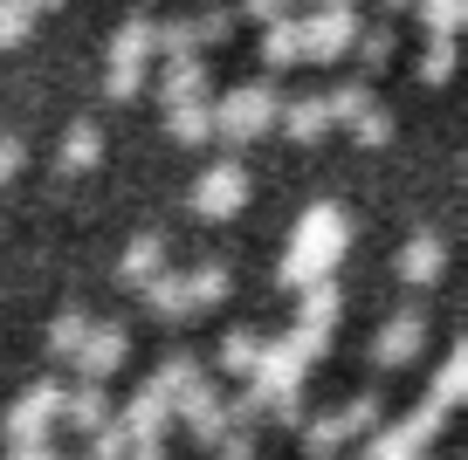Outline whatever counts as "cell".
<instances>
[{"mask_svg": "<svg viewBox=\"0 0 468 460\" xmlns=\"http://www.w3.org/2000/svg\"><path fill=\"white\" fill-rule=\"evenodd\" d=\"M276 103H282L276 83H241V89H228V97L214 103V138L255 144L262 131H276Z\"/></svg>", "mask_w": 468, "mask_h": 460, "instance_id": "2", "label": "cell"}, {"mask_svg": "<svg viewBox=\"0 0 468 460\" xmlns=\"http://www.w3.org/2000/svg\"><path fill=\"white\" fill-rule=\"evenodd\" d=\"M351 255V214L337 200H317L303 206V220L290 227V247H282L276 261V282L282 288H303V282H324V275H337Z\"/></svg>", "mask_w": 468, "mask_h": 460, "instance_id": "1", "label": "cell"}, {"mask_svg": "<svg viewBox=\"0 0 468 460\" xmlns=\"http://www.w3.org/2000/svg\"><path fill=\"white\" fill-rule=\"evenodd\" d=\"M124 358H132V330H124V323H97V317H90L83 344L69 350L76 378H117V364H124Z\"/></svg>", "mask_w": 468, "mask_h": 460, "instance_id": "9", "label": "cell"}, {"mask_svg": "<svg viewBox=\"0 0 468 460\" xmlns=\"http://www.w3.org/2000/svg\"><path fill=\"white\" fill-rule=\"evenodd\" d=\"M48 7H62V0H35V15H48Z\"/></svg>", "mask_w": 468, "mask_h": 460, "instance_id": "41", "label": "cell"}, {"mask_svg": "<svg viewBox=\"0 0 468 460\" xmlns=\"http://www.w3.org/2000/svg\"><path fill=\"white\" fill-rule=\"evenodd\" d=\"M21 165H28V144H21V138H0V186H7Z\"/></svg>", "mask_w": 468, "mask_h": 460, "instance_id": "37", "label": "cell"}, {"mask_svg": "<svg viewBox=\"0 0 468 460\" xmlns=\"http://www.w3.org/2000/svg\"><path fill=\"white\" fill-rule=\"evenodd\" d=\"M83 330H90V317H83V309H62V317L48 323V350H56V358L69 364V350L83 344Z\"/></svg>", "mask_w": 468, "mask_h": 460, "instance_id": "35", "label": "cell"}, {"mask_svg": "<svg viewBox=\"0 0 468 460\" xmlns=\"http://www.w3.org/2000/svg\"><path fill=\"white\" fill-rule=\"evenodd\" d=\"M454 62H462V42H454V35H434V42L420 48V83H448Z\"/></svg>", "mask_w": 468, "mask_h": 460, "instance_id": "27", "label": "cell"}, {"mask_svg": "<svg viewBox=\"0 0 468 460\" xmlns=\"http://www.w3.org/2000/svg\"><path fill=\"white\" fill-rule=\"evenodd\" d=\"M262 62H269V69H290V62H303V21H296V15L262 21Z\"/></svg>", "mask_w": 468, "mask_h": 460, "instance_id": "21", "label": "cell"}, {"mask_svg": "<svg viewBox=\"0 0 468 460\" xmlns=\"http://www.w3.org/2000/svg\"><path fill=\"white\" fill-rule=\"evenodd\" d=\"M249 193H255L249 165L241 159H214L200 179H193L186 206H193V220H234V214H249Z\"/></svg>", "mask_w": 468, "mask_h": 460, "instance_id": "3", "label": "cell"}, {"mask_svg": "<svg viewBox=\"0 0 468 460\" xmlns=\"http://www.w3.org/2000/svg\"><path fill=\"white\" fill-rule=\"evenodd\" d=\"M372 426H379V399L358 392V399H345L337 413L303 419V446H310V454H337V446H351L358 433H372Z\"/></svg>", "mask_w": 468, "mask_h": 460, "instance_id": "6", "label": "cell"}, {"mask_svg": "<svg viewBox=\"0 0 468 460\" xmlns=\"http://www.w3.org/2000/svg\"><path fill=\"white\" fill-rule=\"evenodd\" d=\"M241 15L249 21H282V15H296V0H241Z\"/></svg>", "mask_w": 468, "mask_h": 460, "instance_id": "38", "label": "cell"}, {"mask_svg": "<svg viewBox=\"0 0 468 460\" xmlns=\"http://www.w3.org/2000/svg\"><path fill=\"white\" fill-rule=\"evenodd\" d=\"M255 358H262V337H255V330H228V337H220V371H228V378H249Z\"/></svg>", "mask_w": 468, "mask_h": 460, "instance_id": "26", "label": "cell"}, {"mask_svg": "<svg viewBox=\"0 0 468 460\" xmlns=\"http://www.w3.org/2000/svg\"><path fill=\"white\" fill-rule=\"evenodd\" d=\"M399 426H407L420 446H434V440H441V426H448V405H441V399H420L407 419H399Z\"/></svg>", "mask_w": 468, "mask_h": 460, "instance_id": "30", "label": "cell"}, {"mask_svg": "<svg viewBox=\"0 0 468 460\" xmlns=\"http://www.w3.org/2000/svg\"><path fill=\"white\" fill-rule=\"evenodd\" d=\"M296 323L282 337H290L296 350H303V358H324V350H331V330H337V317H345V296H337V282L331 275H324V282H303L296 288Z\"/></svg>", "mask_w": 468, "mask_h": 460, "instance_id": "4", "label": "cell"}, {"mask_svg": "<svg viewBox=\"0 0 468 460\" xmlns=\"http://www.w3.org/2000/svg\"><path fill=\"white\" fill-rule=\"evenodd\" d=\"M97 159H103V131L90 124V117H76V124L62 131V144H56V172H62V179L97 172Z\"/></svg>", "mask_w": 468, "mask_h": 460, "instance_id": "13", "label": "cell"}, {"mask_svg": "<svg viewBox=\"0 0 468 460\" xmlns=\"http://www.w3.org/2000/svg\"><path fill=\"white\" fill-rule=\"evenodd\" d=\"M214 89V76H207L200 48L193 56H165V76H159V103H186V97H207Z\"/></svg>", "mask_w": 468, "mask_h": 460, "instance_id": "16", "label": "cell"}, {"mask_svg": "<svg viewBox=\"0 0 468 460\" xmlns=\"http://www.w3.org/2000/svg\"><path fill=\"white\" fill-rule=\"evenodd\" d=\"M386 7H413V0H386Z\"/></svg>", "mask_w": 468, "mask_h": 460, "instance_id": "42", "label": "cell"}, {"mask_svg": "<svg viewBox=\"0 0 468 460\" xmlns=\"http://www.w3.org/2000/svg\"><path fill=\"white\" fill-rule=\"evenodd\" d=\"M193 21V48H220L234 35V15L228 7H200V15H186Z\"/></svg>", "mask_w": 468, "mask_h": 460, "instance_id": "33", "label": "cell"}, {"mask_svg": "<svg viewBox=\"0 0 468 460\" xmlns=\"http://www.w3.org/2000/svg\"><path fill=\"white\" fill-rule=\"evenodd\" d=\"M462 392H468V344H454L448 358H441V371H434V385H427V399H441L454 413L462 405Z\"/></svg>", "mask_w": 468, "mask_h": 460, "instance_id": "23", "label": "cell"}, {"mask_svg": "<svg viewBox=\"0 0 468 460\" xmlns=\"http://www.w3.org/2000/svg\"><path fill=\"white\" fill-rule=\"evenodd\" d=\"M117 419H124V433H132V440H165V426H173V399H159L152 385H138L132 405H124Z\"/></svg>", "mask_w": 468, "mask_h": 460, "instance_id": "15", "label": "cell"}, {"mask_svg": "<svg viewBox=\"0 0 468 460\" xmlns=\"http://www.w3.org/2000/svg\"><path fill=\"white\" fill-rule=\"evenodd\" d=\"M303 21V62H337L351 56V35H358V7H310Z\"/></svg>", "mask_w": 468, "mask_h": 460, "instance_id": "8", "label": "cell"}, {"mask_svg": "<svg viewBox=\"0 0 468 460\" xmlns=\"http://www.w3.org/2000/svg\"><path fill=\"white\" fill-rule=\"evenodd\" d=\"M56 413H62V385L56 378H42V385H28L15 405H7V419H0V433H7V446H28V440H56Z\"/></svg>", "mask_w": 468, "mask_h": 460, "instance_id": "5", "label": "cell"}, {"mask_svg": "<svg viewBox=\"0 0 468 460\" xmlns=\"http://www.w3.org/2000/svg\"><path fill=\"white\" fill-rule=\"evenodd\" d=\"M310 7H358V0H310Z\"/></svg>", "mask_w": 468, "mask_h": 460, "instance_id": "40", "label": "cell"}, {"mask_svg": "<svg viewBox=\"0 0 468 460\" xmlns=\"http://www.w3.org/2000/svg\"><path fill=\"white\" fill-rule=\"evenodd\" d=\"M173 426H186V440H193V446H207V454H214V440L228 433V399L207 385V371L173 399Z\"/></svg>", "mask_w": 468, "mask_h": 460, "instance_id": "7", "label": "cell"}, {"mask_svg": "<svg viewBox=\"0 0 468 460\" xmlns=\"http://www.w3.org/2000/svg\"><path fill=\"white\" fill-rule=\"evenodd\" d=\"M103 97L111 103H138L145 97V69H103Z\"/></svg>", "mask_w": 468, "mask_h": 460, "instance_id": "36", "label": "cell"}, {"mask_svg": "<svg viewBox=\"0 0 468 460\" xmlns=\"http://www.w3.org/2000/svg\"><path fill=\"white\" fill-rule=\"evenodd\" d=\"M159 268H165V241H159V234H138V241L117 255V282H124V288H145Z\"/></svg>", "mask_w": 468, "mask_h": 460, "instance_id": "20", "label": "cell"}, {"mask_svg": "<svg viewBox=\"0 0 468 460\" xmlns=\"http://www.w3.org/2000/svg\"><path fill=\"white\" fill-rule=\"evenodd\" d=\"M138 7H145V0H138Z\"/></svg>", "mask_w": 468, "mask_h": 460, "instance_id": "44", "label": "cell"}, {"mask_svg": "<svg viewBox=\"0 0 468 460\" xmlns=\"http://www.w3.org/2000/svg\"><path fill=\"white\" fill-rule=\"evenodd\" d=\"M138 296H145V309H152L159 323H186V317H193V302H186V268H159L145 288H138Z\"/></svg>", "mask_w": 468, "mask_h": 460, "instance_id": "14", "label": "cell"}, {"mask_svg": "<svg viewBox=\"0 0 468 460\" xmlns=\"http://www.w3.org/2000/svg\"><path fill=\"white\" fill-rule=\"evenodd\" d=\"M28 7H35V0H28Z\"/></svg>", "mask_w": 468, "mask_h": 460, "instance_id": "45", "label": "cell"}, {"mask_svg": "<svg viewBox=\"0 0 468 460\" xmlns=\"http://www.w3.org/2000/svg\"><path fill=\"white\" fill-rule=\"evenodd\" d=\"M310 460H331V454H310Z\"/></svg>", "mask_w": 468, "mask_h": 460, "instance_id": "43", "label": "cell"}, {"mask_svg": "<svg viewBox=\"0 0 468 460\" xmlns=\"http://www.w3.org/2000/svg\"><path fill=\"white\" fill-rule=\"evenodd\" d=\"M427 344V317L420 309H399V317H386V330L372 337V364L379 371H399V364H413Z\"/></svg>", "mask_w": 468, "mask_h": 460, "instance_id": "10", "label": "cell"}, {"mask_svg": "<svg viewBox=\"0 0 468 460\" xmlns=\"http://www.w3.org/2000/svg\"><path fill=\"white\" fill-rule=\"evenodd\" d=\"M165 131H173V144H207L214 138V103L207 97H186V103H165Z\"/></svg>", "mask_w": 468, "mask_h": 460, "instance_id": "18", "label": "cell"}, {"mask_svg": "<svg viewBox=\"0 0 468 460\" xmlns=\"http://www.w3.org/2000/svg\"><path fill=\"white\" fill-rule=\"evenodd\" d=\"M103 56H111V69H145L152 62V15H124Z\"/></svg>", "mask_w": 468, "mask_h": 460, "instance_id": "17", "label": "cell"}, {"mask_svg": "<svg viewBox=\"0 0 468 460\" xmlns=\"http://www.w3.org/2000/svg\"><path fill=\"white\" fill-rule=\"evenodd\" d=\"M83 440H90V460H124V454H132V433H124V419H103V426L97 433H83Z\"/></svg>", "mask_w": 468, "mask_h": 460, "instance_id": "28", "label": "cell"}, {"mask_svg": "<svg viewBox=\"0 0 468 460\" xmlns=\"http://www.w3.org/2000/svg\"><path fill=\"white\" fill-rule=\"evenodd\" d=\"M393 28H386V21H379V28H358V35H351V56H358V69H386V62H393Z\"/></svg>", "mask_w": 468, "mask_h": 460, "instance_id": "25", "label": "cell"}, {"mask_svg": "<svg viewBox=\"0 0 468 460\" xmlns=\"http://www.w3.org/2000/svg\"><path fill=\"white\" fill-rule=\"evenodd\" d=\"M345 131H351L358 144H372V152H379V144H393V110L372 97V103H358V110H351V124H345Z\"/></svg>", "mask_w": 468, "mask_h": 460, "instance_id": "24", "label": "cell"}, {"mask_svg": "<svg viewBox=\"0 0 468 460\" xmlns=\"http://www.w3.org/2000/svg\"><path fill=\"white\" fill-rule=\"evenodd\" d=\"M393 275H399L407 288H434L441 275H448V241H441V234H413V241L399 247Z\"/></svg>", "mask_w": 468, "mask_h": 460, "instance_id": "12", "label": "cell"}, {"mask_svg": "<svg viewBox=\"0 0 468 460\" xmlns=\"http://www.w3.org/2000/svg\"><path fill=\"white\" fill-rule=\"evenodd\" d=\"M193 378H200V364H193V358H165V364H159V371H152V378H145V385H152V392H159V399H179V392H186V385H193Z\"/></svg>", "mask_w": 468, "mask_h": 460, "instance_id": "31", "label": "cell"}, {"mask_svg": "<svg viewBox=\"0 0 468 460\" xmlns=\"http://www.w3.org/2000/svg\"><path fill=\"white\" fill-rule=\"evenodd\" d=\"M111 419V399H103V378H76L62 385V413H56V433H97Z\"/></svg>", "mask_w": 468, "mask_h": 460, "instance_id": "11", "label": "cell"}, {"mask_svg": "<svg viewBox=\"0 0 468 460\" xmlns=\"http://www.w3.org/2000/svg\"><path fill=\"white\" fill-rule=\"evenodd\" d=\"M7 460H56V440H28V446H7Z\"/></svg>", "mask_w": 468, "mask_h": 460, "instance_id": "39", "label": "cell"}, {"mask_svg": "<svg viewBox=\"0 0 468 460\" xmlns=\"http://www.w3.org/2000/svg\"><path fill=\"white\" fill-rule=\"evenodd\" d=\"M228 288H234L228 261H200V268H186V302H193V309H214V302H228Z\"/></svg>", "mask_w": 468, "mask_h": 460, "instance_id": "22", "label": "cell"}, {"mask_svg": "<svg viewBox=\"0 0 468 460\" xmlns=\"http://www.w3.org/2000/svg\"><path fill=\"white\" fill-rule=\"evenodd\" d=\"M420 7V21L434 35H462V21H468V0H413Z\"/></svg>", "mask_w": 468, "mask_h": 460, "instance_id": "34", "label": "cell"}, {"mask_svg": "<svg viewBox=\"0 0 468 460\" xmlns=\"http://www.w3.org/2000/svg\"><path fill=\"white\" fill-rule=\"evenodd\" d=\"M35 35V7L28 0H0V48H21Z\"/></svg>", "mask_w": 468, "mask_h": 460, "instance_id": "32", "label": "cell"}, {"mask_svg": "<svg viewBox=\"0 0 468 460\" xmlns=\"http://www.w3.org/2000/svg\"><path fill=\"white\" fill-rule=\"evenodd\" d=\"M276 124L290 131L296 144H317L324 131H331V110H324V97H296V103L282 97V103H276Z\"/></svg>", "mask_w": 468, "mask_h": 460, "instance_id": "19", "label": "cell"}, {"mask_svg": "<svg viewBox=\"0 0 468 460\" xmlns=\"http://www.w3.org/2000/svg\"><path fill=\"white\" fill-rule=\"evenodd\" d=\"M152 56H193V21L186 15L152 21Z\"/></svg>", "mask_w": 468, "mask_h": 460, "instance_id": "29", "label": "cell"}]
</instances>
